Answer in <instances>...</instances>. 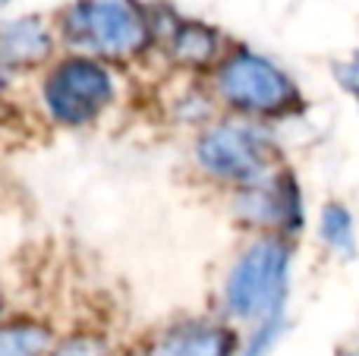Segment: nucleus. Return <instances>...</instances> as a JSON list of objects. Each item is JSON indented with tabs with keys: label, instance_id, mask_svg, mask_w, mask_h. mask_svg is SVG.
Segmentation results:
<instances>
[{
	"label": "nucleus",
	"instance_id": "nucleus-1",
	"mask_svg": "<svg viewBox=\"0 0 359 356\" xmlns=\"http://www.w3.org/2000/svg\"><path fill=\"white\" fill-rule=\"evenodd\" d=\"M60 32L95 57H133L151 41L149 16L133 0H76L60 13Z\"/></svg>",
	"mask_w": 359,
	"mask_h": 356
},
{
	"label": "nucleus",
	"instance_id": "nucleus-2",
	"mask_svg": "<svg viewBox=\"0 0 359 356\" xmlns=\"http://www.w3.org/2000/svg\"><path fill=\"white\" fill-rule=\"evenodd\" d=\"M290 275V246L280 237H265L252 243L224 284V303L236 319H274L280 315Z\"/></svg>",
	"mask_w": 359,
	"mask_h": 356
},
{
	"label": "nucleus",
	"instance_id": "nucleus-3",
	"mask_svg": "<svg viewBox=\"0 0 359 356\" xmlns=\"http://www.w3.org/2000/svg\"><path fill=\"white\" fill-rule=\"evenodd\" d=\"M217 92L230 107L255 117H287L303 107L293 79L255 50H233L217 69Z\"/></svg>",
	"mask_w": 359,
	"mask_h": 356
},
{
	"label": "nucleus",
	"instance_id": "nucleus-4",
	"mask_svg": "<svg viewBox=\"0 0 359 356\" xmlns=\"http://www.w3.org/2000/svg\"><path fill=\"white\" fill-rule=\"evenodd\" d=\"M44 104L63 126H86L111 104V73L92 57H67L44 79Z\"/></svg>",
	"mask_w": 359,
	"mask_h": 356
},
{
	"label": "nucleus",
	"instance_id": "nucleus-5",
	"mask_svg": "<svg viewBox=\"0 0 359 356\" xmlns=\"http://www.w3.org/2000/svg\"><path fill=\"white\" fill-rule=\"evenodd\" d=\"M198 164L221 180H233L243 186H255L265 180L274 161V145L268 132L243 123L211 126L196 145Z\"/></svg>",
	"mask_w": 359,
	"mask_h": 356
},
{
	"label": "nucleus",
	"instance_id": "nucleus-6",
	"mask_svg": "<svg viewBox=\"0 0 359 356\" xmlns=\"http://www.w3.org/2000/svg\"><path fill=\"white\" fill-rule=\"evenodd\" d=\"M240 214L249 224L274 227L280 233H299L303 227V196L293 174H271L240 196Z\"/></svg>",
	"mask_w": 359,
	"mask_h": 356
},
{
	"label": "nucleus",
	"instance_id": "nucleus-7",
	"mask_svg": "<svg viewBox=\"0 0 359 356\" xmlns=\"http://www.w3.org/2000/svg\"><path fill=\"white\" fill-rule=\"evenodd\" d=\"M54 50V35L38 16H19L0 22V67L32 69Z\"/></svg>",
	"mask_w": 359,
	"mask_h": 356
},
{
	"label": "nucleus",
	"instance_id": "nucleus-8",
	"mask_svg": "<svg viewBox=\"0 0 359 356\" xmlns=\"http://www.w3.org/2000/svg\"><path fill=\"white\" fill-rule=\"evenodd\" d=\"M236 334L215 322H183L161 334L151 356H233Z\"/></svg>",
	"mask_w": 359,
	"mask_h": 356
},
{
	"label": "nucleus",
	"instance_id": "nucleus-9",
	"mask_svg": "<svg viewBox=\"0 0 359 356\" xmlns=\"http://www.w3.org/2000/svg\"><path fill=\"white\" fill-rule=\"evenodd\" d=\"M168 48L177 63L183 67H208L217 54V32L202 22H186V19H174L168 32Z\"/></svg>",
	"mask_w": 359,
	"mask_h": 356
},
{
	"label": "nucleus",
	"instance_id": "nucleus-10",
	"mask_svg": "<svg viewBox=\"0 0 359 356\" xmlns=\"http://www.w3.org/2000/svg\"><path fill=\"white\" fill-rule=\"evenodd\" d=\"M48 341V328L32 325V322L4 325L0 328V356H41Z\"/></svg>",
	"mask_w": 359,
	"mask_h": 356
},
{
	"label": "nucleus",
	"instance_id": "nucleus-11",
	"mask_svg": "<svg viewBox=\"0 0 359 356\" xmlns=\"http://www.w3.org/2000/svg\"><path fill=\"white\" fill-rule=\"evenodd\" d=\"M322 240L344 259L353 256V218L344 205L331 202L322 208Z\"/></svg>",
	"mask_w": 359,
	"mask_h": 356
},
{
	"label": "nucleus",
	"instance_id": "nucleus-12",
	"mask_svg": "<svg viewBox=\"0 0 359 356\" xmlns=\"http://www.w3.org/2000/svg\"><path fill=\"white\" fill-rule=\"evenodd\" d=\"M41 356H107V344L101 338H95V334H69L54 350Z\"/></svg>",
	"mask_w": 359,
	"mask_h": 356
},
{
	"label": "nucleus",
	"instance_id": "nucleus-13",
	"mask_svg": "<svg viewBox=\"0 0 359 356\" xmlns=\"http://www.w3.org/2000/svg\"><path fill=\"white\" fill-rule=\"evenodd\" d=\"M278 331H280V315L262 322V328H255V338H252V344H249L246 356H265V350L274 344V338H278Z\"/></svg>",
	"mask_w": 359,
	"mask_h": 356
},
{
	"label": "nucleus",
	"instance_id": "nucleus-14",
	"mask_svg": "<svg viewBox=\"0 0 359 356\" xmlns=\"http://www.w3.org/2000/svg\"><path fill=\"white\" fill-rule=\"evenodd\" d=\"M334 76L344 88L359 101V60H347V63H334Z\"/></svg>",
	"mask_w": 359,
	"mask_h": 356
},
{
	"label": "nucleus",
	"instance_id": "nucleus-15",
	"mask_svg": "<svg viewBox=\"0 0 359 356\" xmlns=\"http://www.w3.org/2000/svg\"><path fill=\"white\" fill-rule=\"evenodd\" d=\"M4 85H6V69L0 67V88H4Z\"/></svg>",
	"mask_w": 359,
	"mask_h": 356
},
{
	"label": "nucleus",
	"instance_id": "nucleus-16",
	"mask_svg": "<svg viewBox=\"0 0 359 356\" xmlns=\"http://www.w3.org/2000/svg\"><path fill=\"white\" fill-rule=\"evenodd\" d=\"M341 356H359V350L356 353H341Z\"/></svg>",
	"mask_w": 359,
	"mask_h": 356
},
{
	"label": "nucleus",
	"instance_id": "nucleus-17",
	"mask_svg": "<svg viewBox=\"0 0 359 356\" xmlns=\"http://www.w3.org/2000/svg\"><path fill=\"white\" fill-rule=\"evenodd\" d=\"M0 4H10V0H0Z\"/></svg>",
	"mask_w": 359,
	"mask_h": 356
}]
</instances>
